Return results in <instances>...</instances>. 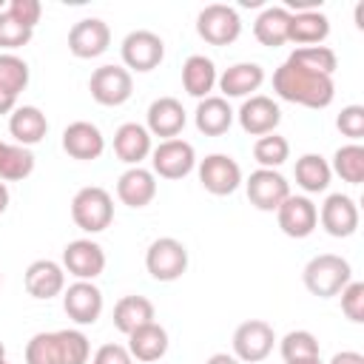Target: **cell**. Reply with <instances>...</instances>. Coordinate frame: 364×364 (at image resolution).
<instances>
[{
  "label": "cell",
  "mask_w": 364,
  "mask_h": 364,
  "mask_svg": "<svg viewBox=\"0 0 364 364\" xmlns=\"http://www.w3.org/2000/svg\"><path fill=\"white\" fill-rule=\"evenodd\" d=\"M273 91L284 102H296L304 108H327L336 97L333 77L313 74V71L299 68L287 60L273 71Z\"/></svg>",
  "instance_id": "1"
},
{
  "label": "cell",
  "mask_w": 364,
  "mask_h": 364,
  "mask_svg": "<svg viewBox=\"0 0 364 364\" xmlns=\"http://www.w3.org/2000/svg\"><path fill=\"white\" fill-rule=\"evenodd\" d=\"M304 287L318 299H333L344 290L347 282H353V267L344 256L336 253H318L304 264L301 273Z\"/></svg>",
  "instance_id": "2"
},
{
  "label": "cell",
  "mask_w": 364,
  "mask_h": 364,
  "mask_svg": "<svg viewBox=\"0 0 364 364\" xmlns=\"http://www.w3.org/2000/svg\"><path fill=\"white\" fill-rule=\"evenodd\" d=\"M71 219L85 233H102L114 222V199L105 188L88 185L80 188L71 199Z\"/></svg>",
  "instance_id": "3"
},
{
  "label": "cell",
  "mask_w": 364,
  "mask_h": 364,
  "mask_svg": "<svg viewBox=\"0 0 364 364\" xmlns=\"http://www.w3.org/2000/svg\"><path fill=\"white\" fill-rule=\"evenodd\" d=\"M196 34L210 46H230L242 34V17L228 3H210L196 17Z\"/></svg>",
  "instance_id": "4"
},
{
  "label": "cell",
  "mask_w": 364,
  "mask_h": 364,
  "mask_svg": "<svg viewBox=\"0 0 364 364\" xmlns=\"http://www.w3.org/2000/svg\"><path fill=\"white\" fill-rule=\"evenodd\" d=\"M145 270L156 282H176L188 270V247L173 236L154 239L145 250Z\"/></svg>",
  "instance_id": "5"
},
{
  "label": "cell",
  "mask_w": 364,
  "mask_h": 364,
  "mask_svg": "<svg viewBox=\"0 0 364 364\" xmlns=\"http://www.w3.org/2000/svg\"><path fill=\"white\" fill-rule=\"evenodd\" d=\"M88 91H91L94 102H100L105 108H117L131 100L134 77L125 65H100V68H94L91 80H88Z\"/></svg>",
  "instance_id": "6"
},
{
  "label": "cell",
  "mask_w": 364,
  "mask_h": 364,
  "mask_svg": "<svg viewBox=\"0 0 364 364\" xmlns=\"http://www.w3.org/2000/svg\"><path fill=\"white\" fill-rule=\"evenodd\" d=\"M119 54H122V65L128 71L145 74V71H154L165 60V43L159 34H154L148 28H136L122 40Z\"/></svg>",
  "instance_id": "7"
},
{
  "label": "cell",
  "mask_w": 364,
  "mask_h": 364,
  "mask_svg": "<svg viewBox=\"0 0 364 364\" xmlns=\"http://www.w3.org/2000/svg\"><path fill=\"white\" fill-rule=\"evenodd\" d=\"M196 168V151L191 142L173 136V139H162L154 151H151V173L162 176V179H182Z\"/></svg>",
  "instance_id": "8"
},
{
  "label": "cell",
  "mask_w": 364,
  "mask_h": 364,
  "mask_svg": "<svg viewBox=\"0 0 364 364\" xmlns=\"http://www.w3.org/2000/svg\"><path fill=\"white\" fill-rule=\"evenodd\" d=\"M276 333L264 318H250L242 321L233 330V355L245 364H259L273 353Z\"/></svg>",
  "instance_id": "9"
},
{
  "label": "cell",
  "mask_w": 364,
  "mask_h": 364,
  "mask_svg": "<svg viewBox=\"0 0 364 364\" xmlns=\"http://www.w3.org/2000/svg\"><path fill=\"white\" fill-rule=\"evenodd\" d=\"M102 307H105V301H102V290L94 284V282H74V284H68L65 290H63V310H65V316L74 321V324H80V327H85V324H94L100 316H102Z\"/></svg>",
  "instance_id": "10"
},
{
  "label": "cell",
  "mask_w": 364,
  "mask_h": 364,
  "mask_svg": "<svg viewBox=\"0 0 364 364\" xmlns=\"http://www.w3.org/2000/svg\"><path fill=\"white\" fill-rule=\"evenodd\" d=\"M199 182L213 196H228L242 185V168L228 154H208L199 162Z\"/></svg>",
  "instance_id": "11"
},
{
  "label": "cell",
  "mask_w": 364,
  "mask_h": 364,
  "mask_svg": "<svg viewBox=\"0 0 364 364\" xmlns=\"http://www.w3.org/2000/svg\"><path fill=\"white\" fill-rule=\"evenodd\" d=\"M63 270L80 282H94L105 270V250L94 239H74L63 247Z\"/></svg>",
  "instance_id": "12"
},
{
  "label": "cell",
  "mask_w": 364,
  "mask_h": 364,
  "mask_svg": "<svg viewBox=\"0 0 364 364\" xmlns=\"http://www.w3.org/2000/svg\"><path fill=\"white\" fill-rule=\"evenodd\" d=\"M108 46H111V28L100 17L77 20L68 31V51L80 60H94V57L105 54Z\"/></svg>",
  "instance_id": "13"
},
{
  "label": "cell",
  "mask_w": 364,
  "mask_h": 364,
  "mask_svg": "<svg viewBox=\"0 0 364 364\" xmlns=\"http://www.w3.org/2000/svg\"><path fill=\"white\" fill-rule=\"evenodd\" d=\"M245 188H247L250 205L259 208V210H267V213L276 210L290 196V182L279 171H273V168H256L247 176Z\"/></svg>",
  "instance_id": "14"
},
{
  "label": "cell",
  "mask_w": 364,
  "mask_h": 364,
  "mask_svg": "<svg viewBox=\"0 0 364 364\" xmlns=\"http://www.w3.org/2000/svg\"><path fill=\"white\" fill-rule=\"evenodd\" d=\"M276 222L282 228L284 236L290 239H307L316 225H318V208L313 205L310 196H287L279 208H276Z\"/></svg>",
  "instance_id": "15"
},
{
  "label": "cell",
  "mask_w": 364,
  "mask_h": 364,
  "mask_svg": "<svg viewBox=\"0 0 364 364\" xmlns=\"http://www.w3.org/2000/svg\"><path fill=\"white\" fill-rule=\"evenodd\" d=\"M236 119L242 125L245 134L250 136H264V134H273L282 122V108L276 100L264 97V94H253L242 102V108L236 111Z\"/></svg>",
  "instance_id": "16"
},
{
  "label": "cell",
  "mask_w": 364,
  "mask_h": 364,
  "mask_svg": "<svg viewBox=\"0 0 364 364\" xmlns=\"http://www.w3.org/2000/svg\"><path fill=\"white\" fill-rule=\"evenodd\" d=\"M63 151L71 159H80V162L100 159L102 151H105V136L94 122L77 119V122L65 125V131H63Z\"/></svg>",
  "instance_id": "17"
},
{
  "label": "cell",
  "mask_w": 364,
  "mask_h": 364,
  "mask_svg": "<svg viewBox=\"0 0 364 364\" xmlns=\"http://www.w3.org/2000/svg\"><path fill=\"white\" fill-rule=\"evenodd\" d=\"M318 222L330 236L347 239L358 230V205L347 193H330L318 210Z\"/></svg>",
  "instance_id": "18"
},
{
  "label": "cell",
  "mask_w": 364,
  "mask_h": 364,
  "mask_svg": "<svg viewBox=\"0 0 364 364\" xmlns=\"http://www.w3.org/2000/svg\"><path fill=\"white\" fill-rule=\"evenodd\" d=\"M23 284H26V293L31 299L48 301L65 290V270H63V264H57L51 259H37L26 267Z\"/></svg>",
  "instance_id": "19"
},
{
  "label": "cell",
  "mask_w": 364,
  "mask_h": 364,
  "mask_svg": "<svg viewBox=\"0 0 364 364\" xmlns=\"http://www.w3.org/2000/svg\"><path fill=\"white\" fill-rule=\"evenodd\" d=\"M145 128L151 136H162V139H173L182 134L188 117H185V108L176 97H159L148 105V114H145Z\"/></svg>",
  "instance_id": "20"
},
{
  "label": "cell",
  "mask_w": 364,
  "mask_h": 364,
  "mask_svg": "<svg viewBox=\"0 0 364 364\" xmlns=\"http://www.w3.org/2000/svg\"><path fill=\"white\" fill-rule=\"evenodd\" d=\"M264 82V68L259 63H233L230 68H225L216 80L219 91L225 100L230 97H253V91H259Z\"/></svg>",
  "instance_id": "21"
},
{
  "label": "cell",
  "mask_w": 364,
  "mask_h": 364,
  "mask_svg": "<svg viewBox=\"0 0 364 364\" xmlns=\"http://www.w3.org/2000/svg\"><path fill=\"white\" fill-rule=\"evenodd\" d=\"M154 196H156V176L142 165L128 168L117 179V199L128 208H145L154 202Z\"/></svg>",
  "instance_id": "22"
},
{
  "label": "cell",
  "mask_w": 364,
  "mask_h": 364,
  "mask_svg": "<svg viewBox=\"0 0 364 364\" xmlns=\"http://www.w3.org/2000/svg\"><path fill=\"white\" fill-rule=\"evenodd\" d=\"M9 134L14 136L17 145L31 148L48 134V119L37 105H17L9 114Z\"/></svg>",
  "instance_id": "23"
},
{
  "label": "cell",
  "mask_w": 364,
  "mask_h": 364,
  "mask_svg": "<svg viewBox=\"0 0 364 364\" xmlns=\"http://www.w3.org/2000/svg\"><path fill=\"white\" fill-rule=\"evenodd\" d=\"M154 145H151V134L145 125L139 122H122L114 134V154L125 162V165H139L145 156H151Z\"/></svg>",
  "instance_id": "24"
},
{
  "label": "cell",
  "mask_w": 364,
  "mask_h": 364,
  "mask_svg": "<svg viewBox=\"0 0 364 364\" xmlns=\"http://www.w3.org/2000/svg\"><path fill=\"white\" fill-rule=\"evenodd\" d=\"M330 37V20L321 11H290V26H287V43H296L299 48L304 46H321Z\"/></svg>",
  "instance_id": "25"
},
{
  "label": "cell",
  "mask_w": 364,
  "mask_h": 364,
  "mask_svg": "<svg viewBox=\"0 0 364 364\" xmlns=\"http://www.w3.org/2000/svg\"><path fill=\"white\" fill-rule=\"evenodd\" d=\"M236 111L230 108V102L225 97H205L199 100L196 111H193V122L205 136H222L230 125H233Z\"/></svg>",
  "instance_id": "26"
},
{
  "label": "cell",
  "mask_w": 364,
  "mask_h": 364,
  "mask_svg": "<svg viewBox=\"0 0 364 364\" xmlns=\"http://www.w3.org/2000/svg\"><path fill=\"white\" fill-rule=\"evenodd\" d=\"M128 353H131V358L145 361V364L159 361L168 353V330L162 324H156V321L134 330L128 336Z\"/></svg>",
  "instance_id": "27"
},
{
  "label": "cell",
  "mask_w": 364,
  "mask_h": 364,
  "mask_svg": "<svg viewBox=\"0 0 364 364\" xmlns=\"http://www.w3.org/2000/svg\"><path fill=\"white\" fill-rule=\"evenodd\" d=\"M216 80H219V74H216V65H213L210 57H205V54H191V57L182 63V85H185V91H188L191 97H196V100L210 97Z\"/></svg>",
  "instance_id": "28"
},
{
  "label": "cell",
  "mask_w": 364,
  "mask_h": 364,
  "mask_svg": "<svg viewBox=\"0 0 364 364\" xmlns=\"http://www.w3.org/2000/svg\"><path fill=\"white\" fill-rule=\"evenodd\" d=\"M154 321V304L145 296H122L114 304V327L122 336H131L134 330Z\"/></svg>",
  "instance_id": "29"
},
{
  "label": "cell",
  "mask_w": 364,
  "mask_h": 364,
  "mask_svg": "<svg viewBox=\"0 0 364 364\" xmlns=\"http://www.w3.org/2000/svg\"><path fill=\"white\" fill-rule=\"evenodd\" d=\"M287 26H290V11L284 6H267L253 23V37L267 48H279L287 43Z\"/></svg>",
  "instance_id": "30"
},
{
  "label": "cell",
  "mask_w": 364,
  "mask_h": 364,
  "mask_svg": "<svg viewBox=\"0 0 364 364\" xmlns=\"http://www.w3.org/2000/svg\"><path fill=\"white\" fill-rule=\"evenodd\" d=\"M293 173H296V185L304 193H321V191H327V185L333 179L330 162L321 154H304V156H299Z\"/></svg>",
  "instance_id": "31"
},
{
  "label": "cell",
  "mask_w": 364,
  "mask_h": 364,
  "mask_svg": "<svg viewBox=\"0 0 364 364\" xmlns=\"http://www.w3.org/2000/svg\"><path fill=\"white\" fill-rule=\"evenodd\" d=\"M333 173H338L344 182L350 185H361L364 182V145L361 142H347L333 154Z\"/></svg>",
  "instance_id": "32"
},
{
  "label": "cell",
  "mask_w": 364,
  "mask_h": 364,
  "mask_svg": "<svg viewBox=\"0 0 364 364\" xmlns=\"http://www.w3.org/2000/svg\"><path fill=\"white\" fill-rule=\"evenodd\" d=\"M287 63H293L299 68H307L313 74H324V77H333V71L338 68V57L327 46H304V48H296L287 57Z\"/></svg>",
  "instance_id": "33"
},
{
  "label": "cell",
  "mask_w": 364,
  "mask_h": 364,
  "mask_svg": "<svg viewBox=\"0 0 364 364\" xmlns=\"http://www.w3.org/2000/svg\"><path fill=\"white\" fill-rule=\"evenodd\" d=\"M253 159L259 162V168H273L279 171V165H284L290 159V142L282 134H264L253 142Z\"/></svg>",
  "instance_id": "34"
},
{
  "label": "cell",
  "mask_w": 364,
  "mask_h": 364,
  "mask_svg": "<svg viewBox=\"0 0 364 364\" xmlns=\"http://www.w3.org/2000/svg\"><path fill=\"white\" fill-rule=\"evenodd\" d=\"M34 171V154L31 148H23V145H9L6 142V151H3V159H0V179L3 182H20L26 176H31Z\"/></svg>",
  "instance_id": "35"
},
{
  "label": "cell",
  "mask_w": 364,
  "mask_h": 364,
  "mask_svg": "<svg viewBox=\"0 0 364 364\" xmlns=\"http://www.w3.org/2000/svg\"><path fill=\"white\" fill-rule=\"evenodd\" d=\"M28 85V63L14 51H0V88L11 97L26 91Z\"/></svg>",
  "instance_id": "36"
},
{
  "label": "cell",
  "mask_w": 364,
  "mask_h": 364,
  "mask_svg": "<svg viewBox=\"0 0 364 364\" xmlns=\"http://www.w3.org/2000/svg\"><path fill=\"white\" fill-rule=\"evenodd\" d=\"M57 341H60V358L63 364H88L91 361V341L82 330H57Z\"/></svg>",
  "instance_id": "37"
},
{
  "label": "cell",
  "mask_w": 364,
  "mask_h": 364,
  "mask_svg": "<svg viewBox=\"0 0 364 364\" xmlns=\"http://www.w3.org/2000/svg\"><path fill=\"white\" fill-rule=\"evenodd\" d=\"M279 353L284 361H299V358H316L321 350H318V338L310 330H290L279 341Z\"/></svg>",
  "instance_id": "38"
},
{
  "label": "cell",
  "mask_w": 364,
  "mask_h": 364,
  "mask_svg": "<svg viewBox=\"0 0 364 364\" xmlns=\"http://www.w3.org/2000/svg\"><path fill=\"white\" fill-rule=\"evenodd\" d=\"M26 364H63L60 358V341L54 333H34L26 344Z\"/></svg>",
  "instance_id": "39"
},
{
  "label": "cell",
  "mask_w": 364,
  "mask_h": 364,
  "mask_svg": "<svg viewBox=\"0 0 364 364\" xmlns=\"http://www.w3.org/2000/svg\"><path fill=\"white\" fill-rule=\"evenodd\" d=\"M31 28H26V26H20L6 9L0 11V48L3 51H14V48H20V46H28V40H31Z\"/></svg>",
  "instance_id": "40"
},
{
  "label": "cell",
  "mask_w": 364,
  "mask_h": 364,
  "mask_svg": "<svg viewBox=\"0 0 364 364\" xmlns=\"http://www.w3.org/2000/svg\"><path fill=\"white\" fill-rule=\"evenodd\" d=\"M341 313L353 324L364 321V282H347L344 284V290H341Z\"/></svg>",
  "instance_id": "41"
},
{
  "label": "cell",
  "mask_w": 364,
  "mask_h": 364,
  "mask_svg": "<svg viewBox=\"0 0 364 364\" xmlns=\"http://www.w3.org/2000/svg\"><path fill=\"white\" fill-rule=\"evenodd\" d=\"M336 125H338V131L344 136L358 142L364 136V105H344L341 114L336 117Z\"/></svg>",
  "instance_id": "42"
},
{
  "label": "cell",
  "mask_w": 364,
  "mask_h": 364,
  "mask_svg": "<svg viewBox=\"0 0 364 364\" xmlns=\"http://www.w3.org/2000/svg\"><path fill=\"white\" fill-rule=\"evenodd\" d=\"M6 11H9L20 26H26V28L34 31V26L40 23L43 6H40V0H11V3L6 6Z\"/></svg>",
  "instance_id": "43"
},
{
  "label": "cell",
  "mask_w": 364,
  "mask_h": 364,
  "mask_svg": "<svg viewBox=\"0 0 364 364\" xmlns=\"http://www.w3.org/2000/svg\"><path fill=\"white\" fill-rule=\"evenodd\" d=\"M91 364H134L128 347L122 344H102L94 355H91Z\"/></svg>",
  "instance_id": "44"
},
{
  "label": "cell",
  "mask_w": 364,
  "mask_h": 364,
  "mask_svg": "<svg viewBox=\"0 0 364 364\" xmlns=\"http://www.w3.org/2000/svg\"><path fill=\"white\" fill-rule=\"evenodd\" d=\"M330 364H364V355L355 353V350H341L330 358Z\"/></svg>",
  "instance_id": "45"
},
{
  "label": "cell",
  "mask_w": 364,
  "mask_h": 364,
  "mask_svg": "<svg viewBox=\"0 0 364 364\" xmlns=\"http://www.w3.org/2000/svg\"><path fill=\"white\" fill-rule=\"evenodd\" d=\"M14 108H17V97H11L0 88V114H11Z\"/></svg>",
  "instance_id": "46"
},
{
  "label": "cell",
  "mask_w": 364,
  "mask_h": 364,
  "mask_svg": "<svg viewBox=\"0 0 364 364\" xmlns=\"http://www.w3.org/2000/svg\"><path fill=\"white\" fill-rule=\"evenodd\" d=\"M205 364H242L236 355H230V353H213Z\"/></svg>",
  "instance_id": "47"
},
{
  "label": "cell",
  "mask_w": 364,
  "mask_h": 364,
  "mask_svg": "<svg viewBox=\"0 0 364 364\" xmlns=\"http://www.w3.org/2000/svg\"><path fill=\"white\" fill-rule=\"evenodd\" d=\"M9 188H6V182L0 179V213H6V208H9Z\"/></svg>",
  "instance_id": "48"
},
{
  "label": "cell",
  "mask_w": 364,
  "mask_h": 364,
  "mask_svg": "<svg viewBox=\"0 0 364 364\" xmlns=\"http://www.w3.org/2000/svg\"><path fill=\"white\" fill-rule=\"evenodd\" d=\"M284 364H324V361L316 355V358H299V361H284Z\"/></svg>",
  "instance_id": "49"
},
{
  "label": "cell",
  "mask_w": 364,
  "mask_h": 364,
  "mask_svg": "<svg viewBox=\"0 0 364 364\" xmlns=\"http://www.w3.org/2000/svg\"><path fill=\"white\" fill-rule=\"evenodd\" d=\"M0 361H6V344L0 341Z\"/></svg>",
  "instance_id": "50"
},
{
  "label": "cell",
  "mask_w": 364,
  "mask_h": 364,
  "mask_svg": "<svg viewBox=\"0 0 364 364\" xmlns=\"http://www.w3.org/2000/svg\"><path fill=\"white\" fill-rule=\"evenodd\" d=\"M3 151H6V142L0 139V159H3Z\"/></svg>",
  "instance_id": "51"
},
{
  "label": "cell",
  "mask_w": 364,
  "mask_h": 364,
  "mask_svg": "<svg viewBox=\"0 0 364 364\" xmlns=\"http://www.w3.org/2000/svg\"><path fill=\"white\" fill-rule=\"evenodd\" d=\"M0 11H3V0H0Z\"/></svg>",
  "instance_id": "52"
},
{
  "label": "cell",
  "mask_w": 364,
  "mask_h": 364,
  "mask_svg": "<svg viewBox=\"0 0 364 364\" xmlns=\"http://www.w3.org/2000/svg\"><path fill=\"white\" fill-rule=\"evenodd\" d=\"M0 364H9V361H0Z\"/></svg>",
  "instance_id": "53"
},
{
  "label": "cell",
  "mask_w": 364,
  "mask_h": 364,
  "mask_svg": "<svg viewBox=\"0 0 364 364\" xmlns=\"http://www.w3.org/2000/svg\"><path fill=\"white\" fill-rule=\"evenodd\" d=\"M0 284H3V276H0Z\"/></svg>",
  "instance_id": "54"
}]
</instances>
